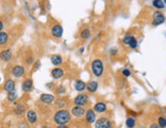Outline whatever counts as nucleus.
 Segmentation results:
<instances>
[{
	"label": "nucleus",
	"mask_w": 166,
	"mask_h": 128,
	"mask_svg": "<svg viewBox=\"0 0 166 128\" xmlns=\"http://www.w3.org/2000/svg\"><path fill=\"white\" fill-rule=\"evenodd\" d=\"M91 71L95 77L102 76L104 72V67H103V61L101 59H95L91 63Z\"/></svg>",
	"instance_id": "2"
},
{
	"label": "nucleus",
	"mask_w": 166,
	"mask_h": 128,
	"mask_svg": "<svg viewBox=\"0 0 166 128\" xmlns=\"http://www.w3.org/2000/svg\"><path fill=\"white\" fill-rule=\"evenodd\" d=\"M32 87H33V82L32 80L27 79L23 82V85H22V89L24 92H30L32 90Z\"/></svg>",
	"instance_id": "14"
},
{
	"label": "nucleus",
	"mask_w": 166,
	"mask_h": 128,
	"mask_svg": "<svg viewBox=\"0 0 166 128\" xmlns=\"http://www.w3.org/2000/svg\"><path fill=\"white\" fill-rule=\"evenodd\" d=\"M164 2H165V3H166V0H164Z\"/></svg>",
	"instance_id": "35"
},
{
	"label": "nucleus",
	"mask_w": 166,
	"mask_h": 128,
	"mask_svg": "<svg viewBox=\"0 0 166 128\" xmlns=\"http://www.w3.org/2000/svg\"><path fill=\"white\" fill-rule=\"evenodd\" d=\"M97 82H95V81H90V82H88L87 83V85H86V88H87V90L89 92H95L97 91Z\"/></svg>",
	"instance_id": "18"
},
{
	"label": "nucleus",
	"mask_w": 166,
	"mask_h": 128,
	"mask_svg": "<svg viewBox=\"0 0 166 128\" xmlns=\"http://www.w3.org/2000/svg\"><path fill=\"white\" fill-rule=\"evenodd\" d=\"M88 102V96L84 93H81V94L77 95L74 98V104L76 106H79V107H83L85 106Z\"/></svg>",
	"instance_id": "4"
},
{
	"label": "nucleus",
	"mask_w": 166,
	"mask_h": 128,
	"mask_svg": "<svg viewBox=\"0 0 166 128\" xmlns=\"http://www.w3.org/2000/svg\"><path fill=\"white\" fill-rule=\"evenodd\" d=\"M86 122L88 123V124H92V123H95L97 122V116H95V110H91V109H89V110L86 111Z\"/></svg>",
	"instance_id": "9"
},
{
	"label": "nucleus",
	"mask_w": 166,
	"mask_h": 128,
	"mask_svg": "<svg viewBox=\"0 0 166 128\" xmlns=\"http://www.w3.org/2000/svg\"><path fill=\"white\" fill-rule=\"evenodd\" d=\"M149 128H160L158 125V123H152L151 125H150V127Z\"/></svg>",
	"instance_id": "30"
},
{
	"label": "nucleus",
	"mask_w": 166,
	"mask_h": 128,
	"mask_svg": "<svg viewBox=\"0 0 166 128\" xmlns=\"http://www.w3.org/2000/svg\"><path fill=\"white\" fill-rule=\"evenodd\" d=\"M51 33H52V35H54L56 38H61L62 35H63V28H62V26L54 25V27L51 28Z\"/></svg>",
	"instance_id": "11"
},
{
	"label": "nucleus",
	"mask_w": 166,
	"mask_h": 128,
	"mask_svg": "<svg viewBox=\"0 0 166 128\" xmlns=\"http://www.w3.org/2000/svg\"><path fill=\"white\" fill-rule=\"evenodd\" d=\"M158 125L160 128H166V118L159 117L158 118Z\"/></svg>",
	"instance_id": "25"
},
{
	"label": "nucleus",
	"mask_w": 166,
	"mask_h": 128,
	"mask_svg": "<svg viewBox=\"0 0 166 128\" xmlns=\"http://www.w3.org/2000/svg\"><path fill=\"white\" fill-rule=\"evenodd\" d=\"M56 128H69V127H68V126H66V125H59Z\"/></svg>",
	"instance_id": "32"
},
{
	"label": "nucleus",
	"mask_w": 166,
	"mask_h": 128,
	"mask_svg": "<svg viewBox=\"0 0 166 128\" xmlns=\"http://www.w3.org/2000/svg\"><path fill=\"white\" fill-rule=\"evenodd\" d=\"M26 119L28 121V123L30 124H35L37 122V114H36L35 111L33 110H29L26 114Z\"/></svg>",
	"instance_id": "7"
},
{
	"label": "nucleus",
	"mask_w": 166,
	"mask_h": 128,
	"mask_svg": "<svg viewBox=\"0 0 166 128\" xmlns=\"http://www.w3.org/2000/svg\"><path fill=\"white\" fill-rule=\"evenodd\" d=\"M11 73H13V75L15 77L20 78V77L23 76L24 73H25V69H24V67H22V66H15V67H13V68Z\"/></svg>",
	"instance_id": "12"
},
{
	"label": "nucleus",
	"mask_w": 166,
	"mask_h": 128,
	"mask_svg": "<svg viewBox=\"0 0 166 128\" xmlns=\"http://www.w3.org/2000/svg\"><path fill=\"white\" fill-rule=\"evenodd\" d=\"M142 128H146V127H142Z\"/></svg>",
	"instance_id": "36"
},
{
	"label": "nucleus",
	"mask_w": 166,
	"mask_h": 128,
	"mask_svg": "<svg viewBox=\"0 0 166 128\" xmlns=\"http://www.w3.org/2000/svg\"><path fill=\"white\" fill-rule=\"evenodd\" d=\"M71 112H72V115L77 118H80L84 115V114H86V111L83 109V107H79V106H75V107L72 108Z\"/></svg>",
	"instance_id": "6"
},
{
	"label": "nucleus",
	"mask_w": 166,
	"mask_h": 128,
	"mask_svg": "<svg viewBox=\"0 0 166 128\" xmlns=\"http://www.w3.org/2000/svg\"><path fill=\"white\" fill-rule=\"evenodd\" d=\"M25 110H26V109H25V106H24V105H21V104H17V105H15V113L18 116L23 115L24 113H25Z\"/></svg>",
	"instance_id": "20"
},
{
	"label": "nucleus",
	"mask_w": 166,
	"mask_h": 128,
	"mask_svg": "<svg viewBox=\"0 0 166 128\" xmlns=\"http://www.w3.org/2000/svg\"><path fill=\"white\" fill-rule=\"evenodd\" d=\"M32 61H33V59H32V57H30V59H29L28 61H27V64L31 65V64H32Z\"/></svg>",
	"instance_id": "31"
},
{
	"label": "nucleus",
	"mask_w": 166,
	"mask_h": 128,
	"mask_svg": "<svg viewBox=\"0 0 166 128\" xmlns=\"http://www.w3.org/2000/svg\"><path fill=\"white\" fill-rule=\"evenodd\" d=\"M15 83L13 81V80H7V81L4 83V90L8 93L10 92H13L15 90Z\"/></svg>",
	"instance_id": "15"
},
{
	"label": "nucleus",
	"mask_w": 166,
	"mask_h": 128,
	"mask_svg": "<svg viewBox=\"0 0 166 128\" xmlns=\"http://www.w3.org/2000/svg\"><path fill=\"white\" fill-rule=\"evenodd\" d=\"M89 36H90V31L88 30V29H84V30L81 32V37L83 39L89 38Z\"/></svg>",
	"instance_id": "26"
},
{
	"label": "nucleus",
	"mask_w": 166,
	"mask_h": 128,
	"mask_svg": "<svg viewBox=\"0 0 166 128\" xmlns=\"http://www.w3.org/2000/svg\"><path fill=\"white\" fill-rule=\"evenodd\" d=\"M40 100L43 102V104H46V105H50L51 102L54 100V96L52 94H48V93H43V94H41Z\"/></svg>",
	"instance_id": "10"
},
{
	"label": "nucleus",
	"mask_w": 166,
	"mask_h": 128,
	"mask_svg": "<svg viewBox=\"0 0 166 128\" xmlns=\"http://www.w3.org/2000/svg\"><path fill=\"white\" fill-rule=\"evenodd\" d=\"M70 121H71V116L67 110H59L54 116V122L58 125H66Z\"/></svg>",
	"instance_id": "1"
},
{
	"label": "nucleus",
	"mask_w": 166,
	"mask_h": 128,
	"mask_svg": "<svg viewBox=\"0 0 166 128\" xmlns=\"http://www.w3.org/2000/svg\"><path fill=\"white\" fill-rule=\"evenodd\" d=\"M122 74L124 75L125 77H129L130 76V74H131V72H130V70L129 69H124V70H122Z\"/></svg>",
	"instance_id": "29"
},
{
	"label": "nucleus",
	"mask_w": 166,
	"mask_h": 128,
	"mask_svg": "<svg viewBox=\"0 0 166 128\" xmlns=\"http://www.w3.org/2000/svg\"><path fill=\"white\" fill-rule=\"evenodd\" d=\"M95 128H113V125L107 117H102L95 122Z\"/></svg>",
	"instance_id": "3"
},
{
	"label": "nucleus",
	"mask_w": 166,
	"mask_h": 128,
	"mask_svg": "<svg viewBox=\"0 0 166 128\" xmlns=\"http://www.w3.org/2000/svg\"><path fill=\"white\" fill-rule=\"evenodd\" d=\"M164 20H165L164 15H162L160 11H156L153 15V25H155V26L161 25L164 22Z\"/></svg>",
	"instance_id": "8"
},
{
	"label": "nucleus",
	"mask_w": 166,
	"mask_h": 128,
	"mask_svg": "<svg viewBox=\"0 0 166 128\" xmlns=\"http://www.w3.org/2000/svg\"><path fill=\"white\" fill-rule=\"evenodd\" d=\"M56 106L58 108H62V107H64V106L66 105V104H65V102L63 100H56Z\"/></svg>",
	"instance_id": "28"
},
{
	"label": "nucleus",
	"mask_w": 166,
	"mask_h": 128,
	"mask_svg": "<svg viewBox=\"0 0 166 128\" xmlns=\"http://www.w3.org/2000/svg\"><path fill=\"white\" fill-rule=\"evenodd\" d=\"M126 126H127V128H134V126H136V120H134V118L128 117L126 119Z\"/></svg>",
	"instance_id": "22"
},
{
	"label": "nucleus",
	"mask_w": 166,
	"mask_h": 128,
	"mask_svg": "<svg viewBox=\"0 0 166 128\" xmlns=\"http://www.w3.org/2000/svg\"><path fill=\"white\" fill-rule=\"evenodd\" d=\"M153 5H154V7L158 8V9H162V8H164V6H165L162 0H154Z\"/></svg>",
	"instance_id": "23"
},
{
	"label": "nucleus",
	"mask_w": 166,
	"mask_h": 128,
	"mask_svg": "<svg viewBox=\"0 0 166 128\" xmlns=\"http://www.w3.org/2000/svg\"><path fill=\"white\" fill-rule=\"evenodd\" d=\"M63 75H64V71L61 68H56V69H54L51 71V76L54 77V79H60L63 77Z\"/></svg>",
	"instance_id": "16"
},
{
	"label": "nucleus",
	"mask_w": 166,
	"mask_h": 128,
	"mask_svg": "<svg viewBox=\"0 0 166 128\" xmlns=\"http://www.w3.org/2000/svg\"><path fill=\"white\" fill-rule=\"evenodd\" d=\"M41 128H49V127H45V126H44V127H41Z\"/></svg>",
	"instance_id": "34"
},
{
	"label": "nucleus",
	"mask_w": 166,
	"mask_h": 128,
	"mask_svg": "<svg viewBox=\"0 0 166 128\" xmlns=\"http://www.w3.org/2000/svg\"><path fill=\"white\" fill-rule=\"evenodd\" d=\"M51 63H52V65H54V66H59V65L62 64V61H63V59H62L61 55H52L50 59Z\"/></svg>",
	"instance_id": "21"
},
{
	"label": "nucleus",
	"mask_w": 166,
	"mask_h": 128,
	"mask_svg": "<svg viewBox=\"0 0 166 128\" xmlns=\"http://www.w3.org/2000/svg\"><path fill=\"white\" fill-rule=\"evenodd\" d=\"M7 100H9V102H15V100H17V94H15V92H10L7 95Z\"/></svg>",
	"instance_id": "27"
},
{
	"label": "nucleus",
	"mask_w": 166,
	"mask_h": 128,
	"mask_svg": "<svg viewBox=\"0 0 166 128\" xmlns=\"http://www.w3.org/2000/svg\"><path fill=\"white\" fill-rule=\"evenodd\" d=\"M123 42L130 46L131 48H136V47H138V41H136V39L131 35L125 36L124 39H123Z\"/></svg>",
	"instance_id": "5"
},
{
	"label": "nucleus",
	"mask_w": 166,
	"mask_h": 128,
	"mask_svg": "<svg viewBox=\"0 0 166 128\" xmlns=\"http://www.w3.org/2000/svg\"><path fill=\"white\" fill-rule=\"evenodd\" d=\"M11 55H13V52L10 49H6V50H3L1 52V59L4 61H8L10 59H11Z\"/></svg>",
	"instance_id": "17"
},
{
	"label": "nucleus",
	"mask_w": 166,
	"mask_h": 128,
	"mask_svg": "<svg viewBox=\"0 0 166 128\" xmlns=\"http://www.w3.org/2000/svg\"><path fill=\"white\" fill-rule=\"evenodd\" d=\"M93 110H95V112H97V113H100V114H102V113L106 112V110H107V106H106L105 102H97V104L95 105V107H93Z\"/></svg>",
	"instance_id": "13"
},
{
	"label": "nucleus",
	"mask_w": 166,
	"mask_h": 128,
	"mask_svg": "<svg viewBox=\"0 0 166 128\" xmlns=\"http://www.w3.org/2000/svg\"><path fill=\"white\" fill-rule=\"evenodd\" d=\"M0 30H3V24H2V22H0Z\"/></svg>",
	"instance_id": "33"
},
{
	"label": "nucleus",
	"mask_w": 166,
	"mask_h": 128,
	"mask_svg": "<svg viewBox=\"0 0 166 128\" xmlns=\"http://www.w3.org/2000/svg\"><path fill=\"white\" fill-rule=\"evenodd\" d=\"M7 40H8L7 34L4 33V32H1V34H0V44L3 45V44H5L7 42Z\"/></svg>",
	"instance_id": "24"
},
{
	"label": "nucleus",
	"mask_w": 166,
	"mask_h": 128,
	"mask_svg": "<svg viewBox=\"0 0 166 128\" xmlns=\"http://www.w3.org/2000/svg\"><path fill=\"white\" fill-rule=\"evenodd\" d=\"M85 88H86V84H85L83 81L77 80V81L75 82V89H76L77 91H83Z\"/></svg>",
	"instance_id": "19"
}]
</instances>
